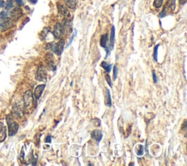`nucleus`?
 Listing matches in <instances>:
<instances>
[{"instance_id":"16","label":"nucleus","mask_w":187,"mask_h":166,"mask_svg":"<svg viewBox=\"0 0 187 166\" xmlns=\"http://www.w3.org/2000/svg\"><path fill=\"white\" fill-rule=\"evenodd\" d=\"M6 137H7V134H6L5 127H4V124L0 122V142L4 141Z\"/></svg>"},{"instance_id":"9","label":"nucleus","mask_w":187,"mask_h":166,"mask_svg":"<svg viewBox=\"0 0 187 166\" xmlns=\"http://www.w3.org/2000/svg\"><path fill=\"white\" fill-rule=\"evenodd\" d=\"M46 60L47 62L48 67L52 70H56V67L55 65L54 60H53V56L51 53H47V55L46 56Z\"/></svg>"},{"instance_id":"38","label":"nucleus","mask_w":187,"mask_h":166,"mask_svg":"<svg viewBox=\"0 0 187 166\" xmlns=\"http://www.w3.org/2000/svg\"><path fill=\"white\" fill-rule=\"evenodd\" d=\"M29 2H31V4H36L37 2V0H28Z\"/></svg>"},{"instance_id":"39","label":"nucleus","mask_w":187,"mask_h":166,"mask_svg":"<svg viewBox=\"0 0 187 166\" xmlns=\"http://www.w3.org/2000/svg\"><path fill=\"white\" fill-rule=\"evenodd\" d=\"M0 26H1V24H0Z\"/></svg>"},{"instance_id":"8","label":"nucleus","mask_w":187,"mask_h":166,"mask_svg":"<svg viewBox=\"0 0 187 166\" xmlns=\"http://www.w3.org/2000/svg\"><path fill=\"white\" fill-rule=\"evenodd\" d=\"M64 44H65V42L63 39H61L59 41V43H56L55 45V48H54V51H53V53H55L56 54L59 55L60 56L62 53L63 50H64Z\"/></svg>"},{"instance_id":"29","label":"nucleus","mask_w":187,"mask_h":166,"mask_svg":"<svg viewBox=\"0 0 187 166\" xmlns=\"http://www.w3.org/2000/svg\"><path fill=\"white\" fill-rule=\"evenodd\" d=\"M42 134H37V135L34 137V140H37V143H36V144H37V146H38L39 145V143H40V137H41Z\"/></svg>"},{"instance_id":"2","label":"nucleus","mask_w":187,"mask_h":166,"mask_svg":"<svg viewBox=\"0 0 187 166\" xmlns=\"http://www.w3.org/2000/svg\"><path fill=\"white\" fill-rule=\"evenodd\" d=\"M23 104L26 110H29L33 104V95L30 90L26 91L23 95Z\"/></svg>"},{"instance_id":"34","label":"nucleus","mask_w":187,"mask_h":166,"mask_svg":"<svg viewBox=\"0 0 187 166\" xmlns=\"http://www.w3.org/2000/svg\"><path fill=\"white\" fill-rule=\"evenodd\" d=\"M5 6L4 0H0V7H4Z\"/></svg>"},{"instance_id":"28","label":"nucleus","mask_w":187,"mask_h":166,"mask_svg":"<svg viewBox=\"0 0 187 166\" xmlns=\"http://www.w3.org/2000/svg\"><path fill=\"white\" fill-rule=\"evenodd\" d=\"M105 80H106V81H107V83H108L109 86H110V87H112V86H113V84H112L111 78H110V75H108V74L105 75Z\"/></svg>"},{"instance_id":"21","label":"nucleus","mask_w":187,"mask_h":166,"mask_svg":"<svg viewBox=\"0 0 187 166\" xmlns=\"http://www.w3.org/2000/svg\"><path fill=\"white\" fill-rule=\"evenodd\" d=\"M49 31H50V29H49L48 27H45L44 29H43V31H42L41 33H40V36H41V38L43 39V40H45V39L46 38Z\"/></svg>"},{"instance_id":"23","label":"nucleus","mask_w":187,"mask_h":166,"mask_svg":"<svg viewBox=\"0 0 187 166\" xmlns=\"http://www.w3.org/2000/svg\"><path fill=\"white\" fill-rule=\"evenodd\" d=\"M163 1H164V0H154V7H156V8L159 9L160 8V7L162 6L163 4Z\"/></svg>"},{"instance_id":"37","label":"nucleus","mask_w":187,"mask_h":166,"mask_svg":"<svg viewBox=\"0 0 187 166\" xmlns=\"http://www.w3.org/2000/svg\"><path fill=\"white\" fill-rule=\"evenodd\" d=\"M186 129V121H185L184 123H183V126H182V130H184Z\"/></svg>"},{"instance_id":"11","label":"nucleus","mask_w":187,"mask_h":166,"mask_svg":"<svg viewBox=\"0 0 187 166\" xmlns=\"http://www.w3.org/2000/svg\"><path fill=\"white\" fill-rule=\"evenodd\" d=\"M13 111L14 115H16L18 118L21 119L23 116V110L22 108L19 105L15 104L13 107Z\"/></svg>"},{"instance_id":"24","label":"nucleus","mask_w":187,"mask_h":166,"mask_svg":"<svg viewBox=\"0 0 187 166\" xmlns=\"http://www.w3.org/2000/svg\"><path fill=\"white\" fill-rule=\"evenodd\" d=\"M13 0H7V2L4 7H6V10H10L13 7Z\"/></svg>"},{"instance_id":"14","label":"nucleus","mask_w":187,"mask_h":166,"mask_svg":"<svg viewBox=\"0 0 187 166\" xmlns=\"http://www.w3.org/2000/svg\"><path fill=\"white\" fill-rule=\"evenodd\" d=\"M105 104L107 107H111L112 101L111 96H110V92L109 89H106V92L105 93Z\"/></svg>"},{"instance_id":"36","label":"nucleus","mask_w":187,"mask_h":166,"mask_svg":"<svg viewBox=\"0 0 187 166\" xmlns=\"http://www.w3.org/2000/svg\"><path fill=\"white\" fill-rule=\"evenodd\" d=\"M20 158L21 159V160H23L24 159V152H23V150L21 152V155H20Z\"/></svg>"},{"instance_id":"19","label":"nucleus","mask_w":187,"mask_h":166,"mask_svg":"<svg viewBox=\"0 0 187 166\" xmlns=\"http://www.w3.org/2000/svg\"><path fill=\"white\" fill-rule=\"evenodd\" d=\"M78 0H65V3L67 7L70 9H75L78 4Z\"/></svg>"},{"instance_id":"30","label":"nucleus","mask_w":187,"mask_h":166,"mask_svg":"<svg viewBox=\"0 0 187 166\" xmlns=\"http://www.w3.org/2000/svg\"><path fill=\"white\" fill-rule=\"evenodd\" d=\"M18 6H23L24 4V1L23 0H15Z\"/></svg>"},{"instance_id":"4","label":"nucleus","mask_w":187,"mask_h":166,"mask_svg":"<svg viewBox=\"0 0 187 166\" xmlns=\"http://www.w3.org/2000/svg\"><path fill=\"white\" fill-rule=\"evenodd\" d=\"M64 34V29H63L62 24L61 23H57L53 27V34L54 37L57 40L62 38L63 34Z\"/></svg>"},{"instance_id":"7","label":"nucleus","mask_w":187,"mask_h":166,"mask_svg":"<svg viewBox=\"0 0 187 166\" xmlns=\"http://www.w3.org/2000/svg\"><path fill=\"white\" fill-rule=\"evenodd\" d=\"M62 26L64 29V32L67 34H70L73 31V26H72V23L70 19H64L62 21Z\"/></svg>"},{"instance_id":"20","label":"nucleus","mask_w":187,"mask_h":166,"mask_svg":"<svg viewBox=\"0 0 187 166\" xmlns=\"http://www.w3.org/2000/svg\"><path fill=\"white\" fill-rule=\"evenodd\" d=\"M113 65H110V64H107L106 62H102L101 63V67L105 70L107 73H110L111 71V68Z\"/></svg>"},{"instance_id":"26","label":"nucleus","mask_w":187,"mask_h":166,"mask_svg":"<svg viewBox=\"0 0 187 166\" xmlns=\"http://www.w3.org/2000/svg\"><path fill=\"white\" fill-rule=\"evenodd\" d=\"M0 19H2V20H5V19H8V13L5 10H2L0 13Z\"/></svg>"},{"instance_id":"1","label":"nucleus","mask_w":187,"mask_h":166,"mask_svg":"<svg viewBox=\"0 0 187 166\" xmlns=\"http://www.w3.org/2000/svg\"><path fill=\"white\" fill-rule=\"evenodd\" d=\"M6 120H7V125H8V129H9V135L10 136H13L16 134L18 130V123H16L14 120V118L12 113H10L7 116L6 118Z\"/></svg>"},{"instance_id":"3","label":"nucleus","mask_w":187,"mask_h":166,"mask_svg":"<svg viewBox=\"0 0 187 166\" xmlns=\"http://www.w3.org/2000/svg\"><path fill=\"white\" fill-rule=\"evenodd\" d=\"M10 17H11L12 21H17L19 19H21L22 16H23V10L21 7H16L15 8H13V10H11L10 13Z\"/></svg>"},{"instance_id":"35","label":"nucleus","mask_w":187,"mask_h":166,"mask_svg":"<svg viewBox=\"0 0 187 166\" xmlns=\"http://www.w3.org/2000/svg\"><path fill=\"white\" fill-rule=\"evenodd\" d=\"M186 1L187 0H179V2H180V4H181V5H184L186 3Z\"/></svg>"},{"instance_id":"18","label":"nucleus","mask_w":187,"mask_h":166,"mask_svg":"<svg viewBox=\"0 0 187 166\" xmlns=\"http://www.w3.org/2000/svg\"><path fill=\"white\" fill-rule=\"evenodd\" d=\"M107 41H108V35H107V34H103V35L101 36V38H100V46L105 48L107 46Z\"/></svg>"},{"instance_id":"22","label":"nucleus","mask_w":187,"mask_h":166,"mask_svg":"<svg viewBox=\"0 0 187 166\" xmlns=\"http://www.w3.org/2000/svg\"><path fill=\"white\" fill-rule=\"evenodd\" d=\"M55 45H56V43H48V44L46 45V49L47 51H50L53 52V51H54Z\"/></svg>"},{"instance_id":"31","label":"nucleus","mask_w":187,"mask_h":166,"mask_svg":"<svg viewBox=\"0 0 187 166\" xmlns=\"http://www.w3.org/2000/svg\"><path fill=\"white\" fill-rule=\"evenodd\" d=\"M45 142H46V143H51V135H48L47 137H46Z\"/></svg>"},{"instance_id":"25","label":"nucleus","mask_w":187,"mask_h":166,"mask_svg":"<svg viewBox=\"0 0 187 166\" xmlns=\"http://www.w3.org/2000/svg\"><path fill=\"white\" fill-rule=\"evenodd\" d=\"M159 46H160L159 44L156 45V46H155L154 49L153 56H154V59L156 62H157V56H158V48H159Z\"/></svg>"},{"instance_id":"33","label":"nucleus","mask_w":187,"mask_h":166,"mask_svg":"<svg viewBox=\"0 0 187 166\" xmlns=\"http://www.w3.org/2000/svg\"><path fill=\"white\" fill-rule=\"evenodd\" d=\"M153 79L154 83H157V78L156 74H155V71H153Z\"/></svg>"},{"instance_id":"10","label":"nucleus","mask_w":187,"mask_h":166,"mask_svg":"<svg viewBox=\"0 0 187 166\" xmlns=\"http://www.w3.org/2000/svg\"><path fill=\"white\" fill-rule=\"evenodd\" d=\"M12 26H13V21L8 18V19L4 20V21L1 24L0 29L2 32H5V31L8 30L10 28H11Z\"/></svg>"},{"instance_id":"6","label":"nucleus","mask_w":187,"mask_h":166,"mask_svg":"<svg viewBox=\"0 0 187 166\" xmlns=\"http://www.w3.org/2000/svg\"><path fill=\"white\" fill-rule=\"evenodd\" d=\"M57 8H58V11L59 12L62 16H63L64 17V19H70V16H71V14H70V11H69L68 9L67 8V7H65L64 5L61 4H57Z\"/></svg>"},{"instance_id":"32","label":"nucleus","mask_w":187,"mask_h":166,"mask_svg":"<svg viewBox=\"0 0 187 166\" xmlns=\"http://www.w3.org/2000/svg\"><path fill=\"white\" fill-rule=\"evenodd\" d=\"M77 34V31H75V32H74V34H73V35L72 36V37H71V40H70V43H69V44H68V46H67V47H68V46H70V45L72 43V42H73V38H74L75 37V34Z\"/></svg>"},{"instance_id":"12","label":"nucleus","mask_w":187,"mask_h":166,"mask_svg":"<svg viewBox=\"0 0 187 166\" xmlns=\"http://www.w3.org/2000/svg\"><path fill=\"white\" fill-rule=\"evenodd\" d=\"M45 88H46V84H41V85H39L36 87V89H34V97L37 100H39L41 97L42 94H43V91H44Z\"/></svg>"},{"instance_id":"13","label":"nucleus","mask_w":187,"mask_h":166,"mask_svg":"<svg viewBox=\"0 0 187 166\" xmlns=\"http://www.w3.org/2000/svg\"><path fill=\"white\" fill-rule=\"evenodd\" d=\"M91 137L97 142H100L102 138V133L99 130H94L91 133Z\"/></svg>"},{"instance_id":"17","label":"nucleus","mask_w":187,"mask_h":166,"mask_svg":"<svg viewBox=\"0 0 187 166\" xmlns=\"http://www.w3.org/2000/svg\"><path fill=\"white\" fill-rule=\"evenodd\" d=\"M115 35H116V29L115 26H113L111 28V32H110V47L113 48L115 43Z\"/></svg>"},{"instance_id":"5","label":"nucleus","mask_w":187,"mask_h":166,"mask_svg":"<svg viewBox=\"0 0 187 166\" xmlns=\"http://www.w3.org/2000/svg\"><path fill=\"white\" fill-rule=\"evenodd\" d=\"M36 78L39 81H47V72L43 66H40L37 70Z\"/></svg>"},{"instance_id":"27","label":"nucleus","mask_w":187,"mask_h":166,"mask_svg":"<svg viewBox=\"0 0 187 166\" xmlns=\"http://www.w3.org/2000/svg\"><path fill=\"white\" fill-rule=\"evenodd\" d=\"M118 73H119V70H118V67L116 65H115L113 67V80H116V78H117Z\"/></svg>"},{"instance_id":"15","label":"nucleus","mask_w":187,"mask_h":166,"mask_svg":"<svg viewBox=\"0 0 187 166\" xmlns=\"http://www.w3.org/2000/svg\"><path fill=\"white\" fill-rule=\"evenodd\" d=\"M176 0H168L165 7H164V9L166 10V12H167V10H170L172 11H173L175 10V8H176Z\"/></svg>"}]
</instances>
